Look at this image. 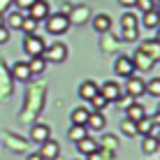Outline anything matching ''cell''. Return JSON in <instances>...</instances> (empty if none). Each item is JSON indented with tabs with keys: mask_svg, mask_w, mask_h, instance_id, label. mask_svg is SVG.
<instances>
[{
	"mask_svg": "<svg viewBox=\"0 0 160 160\" xmlns=\"http://www.w3.org/2000/svg\"><path fill=\"white\" fill-rule=\"evenodd\" d=\"M153 128H156V125L151 123V118H142V121H137V135H153Z\"/></svg>",
	"mask_w": 160,
	"mask_h": 160,
	"instance_id": "4316f807",
	"label": "cell"
},
{
	"mask_svg": "<svg viewBox=\"0 0 160 160\" xmlns=\"http://www.w3.org/2000/svg\"><path fill=\"white\" fill-rule=\"evenodd\" d=\"M28 68H30V74H42L47 70V60H44V56H32Z\"/></svg>",
	"mask_w": 160,
	"mask_h": 160,
	"instance_id": "7402d4cb",
	"label": "cell"
},
{
	"mask_svg": "<svg viewBox=\"0 0 160 160\" xmlns=\"http://www.w3.org/2000/svg\"><path fill=\"white\" fill-rule=\"evenodd\" d=\"M104 116H102V112H91L88 114V118H86V128L88 130H95V132H102L104 130Z\"/></svg>",
	"mask_w": 160,
	"mask_h": 160,
	"instance_id": "4fadbf2b",
	"label": "cell"
},
{
	"mask_svg": "<svg viewBox=\"0 0 160 160\" xmlns=\"http://www.w3.org/2000/svg\"><path fill=\"white\" fill-rule=\"evenodd\" d=\"M44 28H47L49 35H65L70 30V19L68 14L63 12H56V14H49L44 19Z\"/></svg>",
	"mask_w": 160,
	"mask_h": 160,
	"instance_id": "6da1fadb",
	"label": "cell"
},
{
	"mask_svg": "<svg viewBox=\"0 0 160 160\" xmlns=\"http://www.w3.org/2000/svg\"><path fill=\"white\" fill-rule=\"evenodd\" d=\"M72 12H74L72 16H68V19H70V23H72V21H74V23H84V21L88 19V12H91V9L84 7V5H79V7H74Z\"/></svg>",
	"mask_w": 160,
	"mask_h": 160,
	"instance_id": "cb8c5ba5",
	"label": "cell"
},
{
	"mask_svg": "<svg viewBox=\"0 0 160 160\" xmlns=\"http://www.w3.org/2000/svg\"><path fill=\"white\" fill-rule=\"evenodd\" d=\"M88 109L86 107H77L72 109V114H70V118H72V123H79V125H86V118H88Z\"/></svg>",
	"mask_w": 160,
	"mask_h": 160,
	"instance_id": "484cf974",
	"label": "cell"
},
{
	"mask_svg": "<svg viewBox=\"0 0 160 160\" xmlns=\"http://www.w3.org/2000/svg\"><path fill=\"white\" fill-rule=\"evenodd\" d=\"M121 28H132V30H139V19H137L132 12H125L121 16Z\"/></svg>",
	"mask_w": 160,
	"mask_h": 160,
	"instance_id": "603a6c76",
	"label": "cell"
},
{
	"mask_svg": "<svg viewBox=\"0 0 160 160\" xmlns=\"http://www.w3.org/2000/svg\"><path fill=\"white\" fill-rule=\"evenodd\" d=\"M88 102H91V109H93V112H102V109L109 104V102H107V100H104V98L100 95V93H95V95H93Z\"/></svg>",
	"mask_w": 160,
	"mask_h": 160,
	"instance_id": "f546056e",
	"label": "cell"
},
{
	"mask_svg": "<svg viewBox=\"0 0 160 160\" xmlns=\"http://www.w3.org/2000/svg\"><path fill=\"white\" fill-rule=\"evenodd\" d=\"M114 72L118 77H123V79H128V77L135 74V65H132V58L130 56H118L116 63H114Z\"/></svg>",
	"mask_w": 160,
	"mask_h": 160,
	"instance_id": "52a82bcc",
	"label": "cell"
},
{
	"mask_svg": "<svg viewBox=\"0 0 160 160\" xmlns=\"http://www.w3.org/2000/svg\"><path fill=\"white\" fill-rule=\"evenodd\" d=\"M30 68H28V63H14V68H12V79H16V81H28L30 79Z\"/></svg>",
	"mask_w": 160,
	"mask_h": 160,
	"instance_id": "2e32d148",
	"label": "cell"
},
{
	"mask_svg": "<svg viewBox=\"0 0 160 160\" xmlns=\"http://www.w3.org/2000/svg\"><path fill=\"white\" fill-rule=\"evenodd\" d=\"M100 146H104L107 151H116V148H118V139H116L114 135H104V137H102V144H100Z\"/></svg>",
	"mask_w": 160,
	"mask_h": 160,
	"instance_id": "1f68e13d",
	"label": "cell"
},
{
	"mask_svg": "<svg viewBox=\"0 0 160 160\" xmlns=\"http://www.w3.org/2000/svg\"><path fill=\"white\" fill-rule=\"evenodd\" d=\"M12 93V86H9V74H7V65L0 60V95L7 98Z\"/></svg>",
	"mask_w": 160,
	"mask_h": 160,
	"instance_id": "ac0fdd59",
	"label": "cell"
},
{
	"mask_svg": "<svg viewBox=\"0 0 160 160\" xmlns=\"http://www.w3.org/2000/svg\"><path fill=\"white\" fill-rule=\"evenodd\" d=\"M40 156H42L44 160H56V158L60 156V144L49 137L47 142H42V144H40Z\"/></svg>",
	"mask_w": 160,
	"mask_h": 160,
	"instance_id": "9c48e42d",
	"label": "cell"
},
{
	"mask_svg": "<svg viewBox=\"0 0 160 160\" xmlns=\"http://www.w3.org/2000/svg\"><path fill=\"white\" fill-rule=\"evenodd\" d=\"M44 49H47V44H44V40L40 35H26V40H23V51L28 53V56H42L44 53Z\"/></svg>",
	"mask_w": 160,
	"mask_h": 160,
	"instance_id": "277c9868",
	"label": "cell"
},
{
	"mask_svg": "<svg viewBox=\"0 0 160 160\" xmlns=\"http://www.w3.org/2000/svg\"><path fill=\"white\" fill-rule=\"evenodd\" d=\"M135 7L139 9L142 14H144V12H151V9H156V0H137Z\"/></svg>",
	"mask_w": 160,
	"mask_h": 160,
	"instance_id": "d6a6232c",
	"label": "cell"
},
{
	"mask_svg": "<svg viewBox=\"0 0 160 160\" xmlns=\"http://www.w3.org/2000/svg\"><path fill=\"white\" fill-rule=\"evenodd\" d=\"M44 60L47 63H63L65 58H68V47H65L63 42H53V44H49L47 49H44Z\"/></svg>",
	"mask_w": 160,
	"mask_h": 160,
	"instance_id": "7a4b0ae2",
	"label": "cell"
},
{
	"mask_svg": "<svg viewBox=\"0 0 160 160\" xmlns=\"http://www.w3.org/2000/svg\"><path fill=\"white\" fill-rule=\"evenodd\" d=\"M7 42H9V28L0 26V44H7Z\"/></svg>",
	"mask_w": 160,
	"mask_h": 160,
	"instance_id": "e575fe53",
	"label": "cell"
},
{
	"mask_svg": "<svg viewBox=\"0 0 160 160\" xmlns=\"http://www.w3.org/2000/svg\"><path fill=\"white\" fill-rule=\"evenodd\" d=\"M151 123H153V125H158V128H160V114H156V116L151 118Z\"/></svg>",
	"mask_w": 160,
	"mask_h": 160,
	"instance_id": "60d3db41",
	"label": "cell"
},
{
	"mask_svg": "<svg viewBox=\"0 0 160 160\" xmlns=\"http://www.w3.org/2000/svg\"><path fill=\"white\" fill-rule=\"evenodd\" d=\"M116 102H118V107H121V109H128V107H130V102H132V98H130V95H125V98L121 95Z\"/></svg>",
	"mask_w": 160,
	"mask_h": 160,
	"instance_id": "8d00e7d4",
	"label": "cell"
},
{
	"mask_svg": "<svg viewBox=\"0 0 160 160\" xmlns=\"http://www.w3.org/2000/svg\"><path fill=\"white\" fill-rule=\"evenodd\" d=\"M32 2H35V0H14V5H16L19 9H28Z\"/></svg>",
	"mask_w": 160,
	"mask_h": 160,
	"instance_id": "74e56055",
	"label": "cell"
},
{
	"mask_svg": "<svg viewBox=\"0 0 160 160\" xmlns=\"http://www.w3.org/2000/svg\"><path fill=\"white\" fill-rule=\"evenodd\" d=\"M23 16H28L26 9H19V12H9V19H7V28L12 30H19L21 28V21H23Z\"/></svg>",
	"mask_w": 160,
	"mask_h": 160,
	"instance_id": "44dd1931",
	"label": "cell"
},
{
	"mask_svg": "<svg viewBox=\"0 0 160 160\" xmlns=\"http://www.w3.org/2000/svg\"><path fill=\"white\" fill-rule=\"evenodd\" d=\"M74 146H77V151L81 153V156H93V153H98L100 151V142H95L93 137H84V139H79V142H74Z\"/></svg>",
	"mask_w": 160,
	"mask_h": 160,
	"instance_id": "ba28073f",
	"label": "cell"
},
{
	"mask_svg": "<svg viewBox=\"0 0 160 160\" xmlns=\"http://www.w3.org/2000/svg\"><path fill=\"white\" fill-rule=\"evenodd\" d=\"M156 139H158V144H160V130H158V135H156Z\"/></svg>",
	"mask_w": 160,
	"mask_h": 160,
	"instance_id": "ee69618b",
	"label": "cell"
},
{
	"mask_svg": "<svg viewBox=\"0 0 160 160\" xmlns=\"http://www.w3.org/2000/svg\"><path fill=\"white\" fill-rule=\"evenodd\" d=\"M156 12H160V0H156Z\"/></svg>",
	"mask_w": 160,
	"mask_h": 160,
	"instance_id": "7bdbcfd3",
	"label": "cell"
},
{
	"mask_svg": "<svg viewBox=\"0 0 160 160\" xmlns=\"http://www.w3.org/2000/svg\"><path fill=\"white\" fill-rule=\"evenodd\" d=\"M137 35H139V30H132V28H123V40L130 42V40H137Z\"/></svg>",
	"mask_w": 160,
	"mask_h": 160,
	"instance_id": "836d02e7",
	"label": "cell"
},
{
	"mask_svg": "<svg viewBox=\"0 0 160 160\" xmlns=\"http://www.w3.org/2000/svg\"><path fill=\"white\" fill-rule=\"evenodd\" d=\"M37 21L35 19H30V16H23V21H21V28L19 30H23V35H35V30H37Z\"/></svg>",
	"mask_w": 160,
	"mask_h": 160,
	"instance_id": "83f0119b",
	"label": "cell"
},
{
	"mask_svg": "<svg viewBox=\"0 0 160 160\" xmlns=\"http://www.w3.org/2000/svg\"><path fill=\"white\" fill-rule=\"evenodd\" d=\"M93 28H95L98 32L112 30V16H109V14H95V19H93Z\"/></svg>",
	"mask_w": 160,
	"mask_h": 160,
	"instance_id": "d6986e66",
	"label": "cell"
},
{
	"mask_svg": "<svg viewBox=\"0 0 160 160\" xmlns=\"http://www.w3.org/2000/svg\"><path fill=\"white\" fill-rule=\"evenodd\" d=\"M0 26H5V14H0Z\"/></svg>",
	"mask_w": 160,
	"mask_h": 160,
	"instance_id": "b9f144b4",
	"label": "cell"
},
{
	"mask_svg": "<svg viewBox=\"0 0 160 160\" xmlns=\"http://www.w3.org/2000/svg\"><path fill=\"white\" fill-rule=\"evenodd\" d=\"M26 12H28V16H30V19H35L37 23L44 21L49 14H51V12H49V2H47V0H35V2H32Z\"/></svg>",
	"mask_w": 160,
	"mask_h": 160,
	"instance_id": "8992f818",
	"label": "cell"
},
{
	"mask_svg": "<svg viewBox=\"0 0 160 160\" xmlns=\"http://www.w3.org/2000/svg\"><path fill=\"white\" fill-rule=\"evenodd\" d=\"M142 23H144L146 30H156L158 26H160V12H156V9L144 12V16H142Z\"/></svg>",
	"mask_w": 160,
	"mask_h": 160,
	"instance_id": "e0dca14e",
	"label": "cell"
},
{
	"mask_svg": "<svg viewBox=\"0 0 160 160\" xmlns=\"http://www.w3.org/2000/svg\"><path fill=\"white\" fill-rule=\"evenodd\" d=\"M100 95L104 98L107 102H116L121 95H123V91H121V84L118 81H104L100 86Z\"/></svg>",
	"mask_w": 160,
	"mask_h": 160,
	"instance_id": "5b68a950",
	"label": "cell"
},
{
	"mask_svg": "<svg viewBox=\"0 0 160 160\" xmlns=\"http://www.w3.org/2000/svg\"><path fill=\"white\" fill-rule=\"evenodd\" d=\"M135 2H137V0H118L121 7H135Z\"/></svg>",
	"mask_w": 160,
	"mask_h": 160,
	"instance_id": "f35d334b",
	"label": "cell"
},
{
	"mask_svg": "<svg viewBox=\"0 0 160 160\" xmlns=\"http://www.w3.org/2000/svg\"><path fill=\"white\" fill-rule=\"evenodd\" d=\"M95 93H100V86H98L95 81H91V79L81 81V86H79V98L81 100H91Z\"/></svg>",
	"mask_w": 160,
	"mask_h": 160,
	"instance_id": "5bb4252c",
	"label": "cell"
},
{
	"mask_svg": "<svg viewBox=\"0 0 160 160\" xmlns=\"http://www.w3.org/2000/svg\"><path fill=\"white\" fill-rule=\"evenodd\" d=\"M49 137H51V128H49L47 123H35L30 128V139L37 142V144H42V142H47Z\"/></svg>",
	"mask_w": 160,
	"mask_h": 160,
	"instance_id": "30bf717a",
	"label": "cell"
},
{
	"mask_svg": "<svg viewBox=\"0 0 160 160\" xmlns=\"http://www.w3.org/2000/svg\"><path fill=\"white\" fill-rule=\"evenodd\" d=\"M144 116H146L144 104H139V102L132 100V102H130V107L125 109V118H130V121H135V123H137V121H142Z\"/></svg>",
	"mask_w": 160,
	"mask_h": 160,
	"instance_id": "9a60e30c",
	"label": "cell"
},
{
	"mask_svg": "<svg viewBox=\"0 0 160 160\" xmlns=\"http://www.w3.org/2000/svg\"><path fill=\"white\" fill-rule=\"evenodd\" d=\"M12 7H14V0H0V14L9 12Z\"/></svg>",
	"mask_w": 160,
	"mask_h": 160,
	"instance_id": "d590c367",
	"label": "cell"
},
{
	"mask_svg": "<svg viewBox=\"0 0 160 160\" xmlns=\"http://www.w3.org/2000/svg\"><path fill=\"white\" fill-rule=\"evenodd\" d=\"M132 65H135V70H142V72H146V70H151L156 63H153V60L148 58L146 53L142 51V49H137L135 56H132Z\"/></svg>",
	"mask_w": 160,
	"mask_h": 160,
	"instance_id": "7c38bea8",
	"label": "cell"
},
{
	"mask_svg": "<svg viewBox=\"0 0 160 160\" xmlns=\"http://www.w3.org/2000/svg\"><path fill=\"white\" fill-rule=\"evenodd\" d=\"M121 132H123L125 137H135L137 135V123L130 121V118H123L121 121Z\"/></svg>",
	"mask_w": 160,
	"mask_h": 160,
	"instance_id": "f1b7e54d",
	"label": "cell"
},
{
	"mask_svg": "<svg viewBox=\"0 0 160 160\" xmlns=\"http://www.w3.org/2000/svg\"><path fill=\"white\" fill-rule=\"evenodd\" d=\"M86 135H88V128L86 125H79V123H72V128L68 130V139L70 142H79V139H84Z\"/></svg>",
	"mask_w": 160,
	"mask_h": 160,
	"instance_id": "ffe728a7",
	"label": "cell"
},
{
	"mask_svg": "<svg viewBox=\"0 0 160 160\" xmlns=\"http://www.w3.org/2000/svg\"><path fill=\"white\" fill-rule=\"evenodd\" d=\"M26 160H44V158L40 156V153H30V156H28V158H26Z\"/></svg>",
	"mask_w": 160,
	"mask_h": 160,
	"instance_id": "ab89813d",
	"label": "cell"
},
{
	"mask_svg": "<svg viewBox=\"0 0 160 160\" xmlns=\"http://www.w3.org/2000/svg\"><path fill=\"white\" fill-rule=\"evenodd\" d=\"M156 40H158V42H160V26H158V37H156Z\"/></svg>",
	"mask_w": 160,
	"mask_h": 160,
	"instance_id": "f6af8a7d",
	"label": "cell"
},
{
	"mask_svg": "<svg viewBox=\"0 0 160 160\" xmlns=\"http://www.w3.org/2000/svg\"><path fill=\"white\" fill-rule=\"evenodd\" d=\"M158 148H160V144H158L156 135H146L144 142H142V151H144V153H156Z\"/></svg>",
	"mask_w": 160,
	"mask_h": 160,
	"instance_id": "d4e9b609",
	"label": "cell"
},
{
	"mask_svg": "<svg viewBox=\"0 0 160 160\" xmlns=\"http://www.w3.org/2000/svg\"><path fill=\"white\" fill-rule=\"evenodd\" d=\"M125 95H130L132 100L146 95V81L139 79V77H135V74L128 77V79H125Z\"/></svg>",
	"mask_w": 160,
	"mask_h": 160,
	"instance_id": "3957f363",
	"label": "cell"
},
{
	"mask_svg": "<svg viewBox=\"0 0 160 160\" xmlns=\"http://www.w3.org/2000/svg\"><path fill=\"white\" fill-rule=\"evenodd\" d=\"M158 114H160V104H158Z\"/></svg>",
	"mask_w": 160,
	"mask_h": 160,
	"instance_id": "bcb514c9",
	"label": "cell"
},
{
	"mask_svg": "<svg viewBox=\"0 0 160 160\" xmlns=\"http://www.w3.org/2000/svg\"><path fill=\"white\" fill-rule=\"evenodd\" d=\"M146 93H151L153 98H160V77H153L151 81H146Z\"/></svg>",
	"mask_w": 160,
	"mask_h": 160,
	"instance_id": "4dcf8cb0",
	"label": "cell"
},
{
	"mask_svg": "<svg viewBox=\"0 0 160 160\" xmlns=\"http://www.w3.org/2000/svg\"><path fill=\"white\" fill-rule=\"evenodd\" d=\"M139 49L153 60V63H158V60H160V42L158 40H144L139 44Z\"/></svg>",
	"mask_w": 160,
	"mask_h": 160,
	"instance_id": "8fae6325",
	"label": "cell"
}]
</instances>
